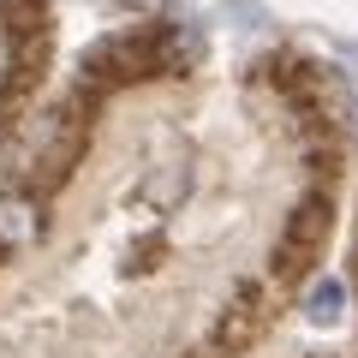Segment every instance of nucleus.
<instances>
[{"instance_id": "1", "label": "nucleus", "mask_w": 358, "mask_h": 358, "mask_svg": "<svg viewBox=\"0 0 358 358\" xmlns=\"http://www.w3.org/2000/svg\"><path fill=\"white\" fill-rule=\"evenodd\" d=\"M167 72V54L155 30H114L84 54V78L90 84H114V78H150Z\"/></svg>"}, {"instance_id": "2", "label": "nucleus", "mask_w": 358, "mask_h": 358, "mask_svg": "<svg viewBox=\"0 0 358 358\" xmlns=\"http://www.w3.org/2000/svg\"><path fill=\"white\" fill-rule=\"evenodd\" d=\"M30 239H36V203L18 197V192H6L0 197V251H18V245H30Z\"/></svg>"}, {"instance_id": "3", "label": "nucleus", "mask_w": 358, "mask_h": 358, "mask_svg": "<svg viewBox=\"0 0 358 358\" xmlns=\"http://www.w3.org/2000/svg\"><path fill=\"white\" fill-rule=\"evenodd\" d=\"M305 317L317 322V329H334V322L346 317V281H341V275H322V281H310V293H305Z\"/></svg>"}, {"instance_id": "4", "label": "nucleus", "mask_w": 358, "mask_h": 358, "mask_svg": "<svg viewBox=\"0 0 358 358\" xmlns=\"http://www.w3.org/2000/svg\"><path fill=\"white\" fill-rule=\"evenodd\" d=\"M310 96L322 102L329 120H352V84H346L334 66H310Z\"/></svg>"}, {"instance_id": "5", "label": "nucleus", "mask_w": 358, "mask_h": 358, "mask_svg": "<svg viewBox=\"0 0 358 358\" xmlns=\"http://www.w3.org/2000/svg\"><path fill=\"white\" fill-rule=\"evenodd\" d=\"M221 18H227L233 30H263L268 24V13H263V6H251V0H227V13H221Z\"/></svg>"}]
</instances>
